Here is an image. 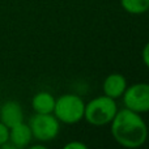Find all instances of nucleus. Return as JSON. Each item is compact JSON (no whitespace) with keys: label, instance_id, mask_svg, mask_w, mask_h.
Masks as SVG:
<instances>
[{"label":"nucleus","instance_id":"1","mask_svg":"<svg viewBox=\"0 0 149 149\" xmlns=\"http://www.w3.org/2000/svg\"><path fill=\"white\" fill-rule=\"evenodd\" d=\"M111 135L119 145L124 148H139L148 139V126L139 113L122 109L111 120Z\"/></svg>","mask_w":149,"mask_h":149},{"label":"nucleus","instance_id":"2","mask_svg":"<svg viewBox=\"0 0 149 149\" xmlns=\"http://www.w3.org/2000/svg\"><path fill=\"white\" fill-rule=\"evenodd\" d=\"M116 111H118V106L115 100L103 94L85 103L84 119L92 126H106L111 123Z\"/></svg>","mask_w":149,"mask_h":149},{"label":"nucleus","instance_id":"3","mask_svg":"<svg viewBox=\"0 0 149 149\" xmlns=\"http://www.w3.org/2000/svg\"><path fill=\"white\" fill-rule=\"evenodd\" d=\"M85 102L76 94H63L55 100L52 114L60 123L76 124L84 119Z\"/></svg>","mask_w":149,"mask_h":149},{"label":"nucleus","instance_id":"4","mask_svg":"<svg viewBox=\"0 0 149 149\" xmlns=\"http://www.w3.org/2000/svg\"><path fill=\"white\" fill-rule=\"evenodd\" d=\"M33 137L38 141H51L59 135L60 122L55 118L54 114H34L29 120Z\"/></svg>","mask_w":149,"mask_h":149},{"label":"nucleus","instance_id":"5","mask_svg":"<svg viewBox=\"0 0 149 149\" xmlns=\"http://www.w3.org/2000/svg\"><path fill=\"white\" fill-rule=\"evenodd\" d=\"M123 98L124 107L139 114L149 113V84L136 82L127 86Z\"/></svg>","mask_w":149,"mask_h":149},{"label":"nucleus","instance_id":"6","mask_svg":"<svg viewBox=\"0 0 149 149\" xmlns=\"http://www.w3.org/2000/svg\"><path fill=\"white\" fill-rule=\"evenodd\" d=\"M127 86V80L122 73H110L103 80L102 90L105 95L113 100H118L124 94Z\"/></svg>","mask_w":149,"mask_h":149},{"label":"nucleus","instance_id":"7","mask_svg":"<svg viewBox=\"0 0 149 149\" xmlns=\"http://www.w3.org/2000/svg\"><path fill=\"white\" fill-rule=\"evenodd\" d=\"M0 122L4 123L8 128L24 122L22 107L16 101H7L0 106Z\"/></svg>","mask_w":149,"mask_h":149},{"label":"nucleus","instance_id":"8","mask_svg":"<svg viewBox=\"0 0 149 149\" xmlns=\"http://www.w3.org/2000/svg\"><path fill=\"white\" fill-rule=\"evenodd\" d=\"M33 139V134L25 122L16 124L9 128V143L16 149H22L30 145V141Z\"/></svg>","mask_w":149,"mask_h":149},{"label":"nucleus","instance_id":"9","mask_svg":"<svg viewBox=\"0 0 149 149\" xmlns=\"http://www.w3.org/2000/svg\"><path fill=\"white\" fill-rule=\"evenodd\" d=\"M56 98L49 92H39L31 100V107L37 114H52Z\"/></svg>","mask_w":149,"mask_h":149},{"label":"nucleus","instance_id":"10","mask_svg":"<svg viewBox=\"0 0 149 149\" xmlns=\"http://www.w3.org/2000/svg\"><path fill=\"white\" fill-rule=\"evenodd\" d=\"M120 5L127 13L143 15L149 9V0H120Z\"/></svg>","mask_w":149,"mask_h":149},{"label":"nucleus","instance_id":"11","mask_svg":"<svg viewBox=\"0 0 149 149\" xmlns=\"http://www.w3.org/2000/svg\"><path fill=\"white\" fill-rule=\"evenodd\" d=\"M9 140V128L0 122V147Z\"/></svg>","mask_w":149,"mask_h":149},{"label":"nucleus","instance_id":"12","mask_svg":"<svg viewBox=\"0 0 149 149\" xmlns=\"http://www.w3.org/2000/svg\"><path fill=\"white\" fill-rule=\"evenodd\" d=\"M64 149H86V144L81 141H70L64 145Z\"/></svg>","mask_w":149,"mask_h":149},{"label":"nucleus","instance_id":"13","mask_svg":"<svg viewBox=\"0 0 149 149\" xmlns=\"http://www.w3.org/2000/svg\"><path fill=\"white\" fill-rule=\"evenodd\" d=\"M141 58H143V62H144V64L147 65V68H149V41L145 43L144 49H143Z\"/></svg>","mask_w":149,"mask_h":149},{"label":"nucleus","instance_id":"14","mask_svg":"<svg viewBox=\"0 0 149 149\" xmlns=\"http://www.w3.org/2000/svg\"><path fill=\"white\" fill-rule=\"evenodd\" d=\"M30 148H31V149H43L45 145H39V144H37V145H30Z\"/></svg>","mask_w":149,"mask_h":149},{"label":"nucleus","instance_id":"15","mask_svg":"<svg viewBox=\"0 0 149 149\" xmlns=\"http://www.w3.org/2000/svg\"><path fill=\"white\" fill-rule=\"evenodd\" d=\"M148 12H149V9H148Z\"/></svg>","mask_w":149,"mask_h":149}]
</instances>
